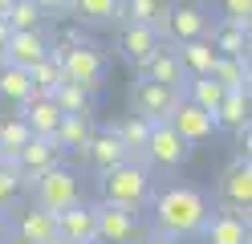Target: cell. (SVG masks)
<instances>
[{
	"mask_svg": "<svg viewBox=\"0 0 252 244\" xmlns=\"http://www.w3.org/2000/svg\"><path fill=\"white\" fill-rule=\"evenodd\" d=\"M212 208H208V195L175 183V187H163L159 195L151 200V220H155V232H163L171 240H191L199 236V228L208 224Z\"/></svg>",
	"mask_w": 252,
	"mask_h": 244,
	"instance_id": "6da1fadb",
	"label": "cell"
},
{
	"mask_svg": "<svg viewBox=\"0 0 252 244\" xmlns=\"http://www.w3.org/2000/svg\"><path fill=\"white\" fill-rule=\"evenodd\" d=\"M151 200V167L147 163H118V167L102 171V204L122 208V211H138Z\"/></svg>",
	"mask_w": 252,
	"mask_h": 244,
	"instance_id": "7a4b0ae2",
	"label": "cell"
},
{
	"mask_svg": "<svg viewBox=\"0 0 252 244\" xmlns=\"http://www.w3.org/2000/svg\"><path fill=\"white\" fill-rule=\"evenodd\" d=\"M49 57H57L61 65V77L73 81V86H82L86 94H98L102 81H106V57L98 45L90 41H77V45H49Z\"/></svg>",
	"mask_w": 252,
	"mask_h": 244,
	"instance_id": "3957f363",
	"label": "cell"
},
{
	"mask_svg": "<svg viewBox=\"0 0 252 244\" xmlns=\"http://www.w3.org/2000/svg\"><path fill=\"white\" fill-rule=\"evenodd\" d=\"M33 183V195H37V204L41 211H49V216H57V211H65L73 204H82V179H77V171L69 167H49V171H41L37 179H29Z\"/></svg>",
	"mask_w": 252,
	"mask_h": 244,
	"instance_id": "277c9868",
	"label": "cell"
},
{
	"mask_svg": "<svg viewBox=\"0 0 252 244\" xmlns=\"http://www.w3.org/2000/svg\"><path fill=\"white\" fill-rule=\"evenodd\" d=\"M208 4L199 0H179L171 4L167 12V29H163V45H187V41H199L208 37Z\"/></svg>",
	"mask_w": 252,
	"mask_h": 244,
	"instance_id": "5b68a950",
	"label": "cell"
},
{
	"mask_svg": "<svg viewBox=\"0 0 252 244\" xmlns=\"http://www.w3.org/2000/svg\"><path fill=\"white\" fill-rule=\"evenodd\" d=\"M220 191H224V211L248 224V208H252V167H248V155H236L228 163L224 179H220Z\"/></svg>",
	"mask_w": 252,
	"mask_h": 244,
	"instance_id": "8992f818",
	"label": "cell"
},
{
	"mask_svg": "<svg viewBox=\"0 0 252 244\" xmlns=\"http://www.w3.org/2000/svg\"><path fill=\"white\" fill-rule=\"evenodd\" d=\"M143 159H147V167H151V163H155V167H183V163L191 159V146L171 130V122H151Z\"/></svg>",
	"mask_w": 252,
	"mask_h": 244,
	"instance_id": "52a82bcc",
	"label": "cell"
},
{
	"mask_svg": "<svg viewBox=\"0 0 252 244\" xmlns=\"http://www.w3.org/2000/svg\"><path fill=\"white\" fill-rule=\"evenodd\" d=\"M94 236H98V244H134L138 240V211L94 204Z\"/></svg>",
	"mask_w": 252,
	"mask_h": 244,
	"instance_id": "ba28073f",
	"label": "cell"
},
{
	"mask_svg": "<svg viewBox=\"0 0 252 244\" xmlns=\"http://www.w3.org/2000/svg\"><path fill=\"white\" fill-rule=\"evenodd\" d=\"M130 102H134V114H138V118H147V122H167V118H171V110L179 106V90L138 77V81H134Z\"/></svg>",
	"mask_w": 252,
	"mask_h": 244,
	"instance_id": "9c48e42d",
	"label": "cell"
},
{
	"mask_svg": "<svg viewBox=\"0 0 252 244\" xmlns=\"http://www.w3.org/2000/svg\"><path fill=\"white\" fill-rule=\"evenodd\" d=\"M57 163H61V146H57V139H41V135H33L17 155H12V167L21 171V187L29 183V179H37L41 171L57 167Z\"/></svg>",
	"mask_w": 252,
	"mask_h": 244,
	"instance_id": "30bf717a",
	"label": "cell"
},
{
	"mask_svg": "<svg viewBox=\"0 0 252 244\" xmlns=\"http://www.w3.org/2000/svg\"><path fill=\"white\" fill-rule=\"evenodd\" d=\"M171 130H175V135L187 142V146H195V142H208L212 135H216V118H212V114L208 110H199V106H191V102H183V98H179V106L175 110H171Z\"/></svg>",
	"mask_w": 252,
	"mask_h": 244,
	"instance_id": "8fae6325",
	"label": "cell"
},
{
	"mask_svg": "<svg viewBox=\"0 0 252 244\" xmlns=\"http://www.w3.org/2000/svg\"><path fill=\"white\" fill-rule=\"evenodd\" d=\"M49 57V37L41 29L33 33H12L4 45V65H17V70H33L37 61Z\"/></svg>",
	"mask_w": 252,
	"mask_h": 244,
	"instance_id": "7c38bea8",
	"label": "cell"
},
{
	"mask_svg": "<svg viewBox=\"0 0 252 244\" xmlns=\"http://www.w3.org/2000/svg\"><path fill=\"white\" fill-rule=\"evenodd\" d=\"M167 12H171V0H118V21L122 25H147V29H155L159 41L167 29Z\"/></svg>",
	"mask_w": 252,
	"mask_h": 244,
	"instance_id": "4fadbf2b",
	"label": "cell"
},
{
	"mask_svg": "<svg viewBox=\"0 0 252 244\" xmlns=\"http://www.w3.org/2000/svg\"><path fill=\"white\" fill-rule=\"evenodd\" d=\"M138 77L179 90V86H183V70H179V57H175V45H163V41H159V45H155V53L138 65Z\"/></svg>",
	"mask_w": 252,
	"mask_h": 244,
	"instance_id": "5bb4252c",
	"label": "cell"
},
{
	"mask_svg": "<svg viewBox=\"0 0 252 244\" xmlns=\"http://www.w3.org/2000/svg\"><path fill=\"white\" fill-rule=\"evenodd\" d=\"M57 224V240H73V244H98L94 236V204H73L53 216Z\"/></svg>",
	"mask_w": 252,
	"mask_h": 244,
	"instance_id": "9a60e30c",
	"label": "cell"
},
{
	"mask_svg": "<svg viewBox=\"0 0 252 244\" xmlns=\"http://www.w3.org/2000/svg\"><path fill=\"white\" fill-rule=\"evenodd\" d=\"M86 159H90V167L94 171H110V167H118V163H126V151H122V142L114 139V130H94L90 142H86Z\"/></svg>",
	"mask_w": 252,
	"mask_h": 244,
	"instance_id": "2e32d148",
	"label": "cell"
},
{
	"mask_svg": "<svg viewBox=\"0 0 252 244\" xmlns=\"http://www.w3.org/2000/svg\"><path fill=\"white\" fill-rule=\"evenodd\" d=\"M21 118H25V126L33 130V135L53 139V135H57V126H61V110H57L53 98H37V94H33V98L21 106Z\"/></svg>",
	"mask_w": 252,
	"mask_h": 244,
	"instance_id": "e0dca14e",
	"label": "cell"
},
{
	"mask_svg": "<svg viewBox=\"0 0 252 244\" xmlns=\"http://www.w3.org/2000/svg\"><path fill=\"white\" fill-rule=\"evenodd\" d=\"M155 45H159V37H155V29H147V25H122V33H118V53H122V61H130L134 70L155 53Z\"/></svg>",
	"mask_w": 252,
	"mask_h": 244,
	"instance_id": "ac0fdd59",
	"label": "cell"
},
{
	"mask_svg": "<svg viewBox=\"0 0 252 244\" xmlns=\"http://www.w3.org/2000/svg\"><path fill=\"white\" fill-rule=\"evenodd\" d=\"M208 45L220 57H248V29L232 21H216L208 25Z\"/></svg>",
	"mask_w": 252,
	"mask_h": 244,
	"instance_id": "d6986e66",
	"label": "cell"
},
{
	"mask_svg": "<svg viewBox=\"0 0 252 244\" xmlns=\"http://www.w3.org/2000/svg\"><path fill=\"white\" fill-rule=\"evenodd\" d=\"M17 240H25V244H57L53 216L41 211V208H25L17 216Z\"/></svg>",
	"mask_w": 252,
	"mask_h": 244,
	"instance_id": "ffe728a7",
	"label": "cell"
},
{
	"mask_svg": "<svg viewBox=\"0 0 252 244\" xmlns=\"http://www.w3.org/2000/svg\"><path fill=\"white\" fill-rule=\"evenodd\" d=\"M199 240L203 244H248V224L228 216V211H216V216H208V224L199 228Z\"/></svg>",
	"mask_w": 252,
	"mask_h": 244,
	"instance_id": "44dd1931",
	"label": "cell"
},
{
	"mask_svg": "<svg viewBox=\"0 0 252 244\" xmlns=\"http://www.w3.org/2000/svg\"><path fill=\"white\" fill-rule=\"evenodd\" d=\"M175 57H179V70H183V77H208L220 53L208 45V37H199V41L175 45Z\"/></svg>",
	"mask_w": 252,
	"mask_h": 244,
	"instance_id": "7402d4cb",
	"label": "cell"
},
{
	"mask_svg": "<svg viewBox=\"0 0 252 244\" xmlns=\"http://www.w3.org/2000/svg\"><path fill=\"white\" fill-rule=\"evenodd\" d=\"M114 130V139L122 142V151L130 163H147L143 159V146H147V135H151V122L147 118H138V114H130V118H122L118 126H110Z\"/></svg>",
	"mask_w": 252,
	"mask_h": 244,
	"instance_id": "603a6c76",
	"label": "cell"
},
{
	"mask_svg": "<svg viewBox=\"0 0 252 244\" xmlns=\"http://www.w3.org/2000/svg\"><path fill=\"white\" fill-rule=\"evenodd\" d=\"M220 90H248V77H252V70H248V57H216V65H212V73H208Z\"/></svg>",
	"mask_w": 252,
	"mask_h": 244,
	"instance_id": "cb8c5ba5",
	"label": "cell"
},
{
	"mask_svg": "<svg viewBox=\"0 0 252 244\" xmlns=\"http://www.w3.org/2000/svg\"><path fill=\"white\" fill-rule=\"evenodd\" d=\"M0 98L12 106H25L33 98V77L29 70H17V65H0Z\"/></svg>",
	"mask_w": 252,
	"mask_h": 244,
	"instance_id": "d4e9b609",
	"label": "cell"
},
{
	"mask_svg": "<svg viewBox=\"0 0 252 244\" xmlns=\"http://www.w3.org/2000/svg\"><path fill=\"white\" fill-rule=\"evenodd\" d=\"M90 118H61L57 126V146H61V155H86V142H90Z\"/></svg>",
	"mask_w": 252,
	"mask_h": 244,
	"instance_id": "484cf974",
	"label": "cell"
},
{
	"mask_svg": "<svg viewBox=\"0 0 252 244\" xmlns=\"http://www.w3.org/2000/svg\"><path fill=\"white\" fill-rule=\"evenodd\" d=\"M69 16H77L82 25H114L118 21V0H73Z\"/></svg>",
	"mask_w": 252,
	"mask_h": 244,
	"instance_id": "4316f807",
	"label": "cell"
},
{
	"mask_svg": "<svg viewBox=\"0 0 252 244\" xmlns=\"http://www.w3.org/2000/svg\"><path fill=\"white\" fill-rule=\"evenodd\" d=\"M53 102L61 110V118H90V94L82 86H73V81H61L53 90Z\"/></svg>",
	"mask_w": 252,
	"mask_h": 244,
	"instance_id": "83f0119b",
	"label": "cell"
},
{
	"mask_svg": "<svg viewBox=\"0 0 252 244\" xmlns=\"http://www.w3.org/2000/svg\"><path fill=\"white\" fill-rule=\"evenodd\" d=\"M248 122V90H228L224 102L216 110V126H228V130H240Z\"/></svg>",
	"mask_w": 252,
	"mask_h": 244,
	"instance_id": "f1b7e54d",
	"label": "cell"
},
{
	"mask_svg": "<svg viewBox=\"0 0 252 244\" xmlns=\"http://www.w3.org/2000/svg\"><path fill=\"white\" fill-rule=\"evenodd\" d=\"M4 21H8V29H12V33H33V29H41L45 12L33 4V0H12L8 12H4Z\"/></svg>",
	"mask_w": 252,
	"mask_h": 244,
	"instance_id": "f546056e",
	"label": "cell"
},
{
	"mask_svg": "<svg viewBox=\"0 0 252 244\" xmlns=\"http://www.w3.org/2000/svg\"><path fill=\"white\" fill-rule=\"evenodd\" d=\"M29 77H33V94L37 98H53V90L61 86V65H57V57H45V61H37L33 70H29Z\"/></svg>",
	"mask_w": 252,
	"mask_h": 244,
	"instance_id": "4dcf8cb0",
	"label": "cell"
},
{
	"mask_svg": "<svg viewBox=\"0 0 252 244\" xmlns=\"http://www.w3.org/2000/svg\"><path fill=\"white\" fill-rule=\"evenodd\" d=\"M29 139H33V130L25 126V118H21V114H4V118H0V146L8 151V159L17 155Z\"/></svg>",
	"mask_w": 252,
	"mask_h": 244,
	"instance_id": "1f68e13d",
	"label": "cell"
},
{
	"mask_svg": "<svg viewBox=\"0 0 252 244\" xmlns=\"http://www.w3.org/2000/svg\"><path fill=\"white\" fill-rule=\"evenodd\" d=\"M216 8H220V21L252 29V0H216Z\"/></svg>",
	"mask_w": 252,
	"mask_h": 244,
	"instance_id": "d6a6232c",
	"label": "cell"
},
{
	"mask_svg": "<svg viewBox=\"0 0 252 244\" xmlns=\"http://www.w3.org/2000/svg\"><path fill=\"white\" fill-rule=\"evenodd\" d=\"M17 191H21V171L12 167V163H4V167H0V208L8 200H17Z\"/></svg>",
	"mask_w": 252,
	"mask_h": 244,
	"instance_id": "836d02e7",
	"label": "cell"
},
{
	"mask_svg": "<svg viewBox=\"0 0 252 244\" xmlns=\"http://www.w3.org/2000/svg\"><path fill=\"white\" fill-rule=\"evenodd\" d=\"M33 4H37V8L45 12V16H65L73 0H33Z\"/></svg>",
	"mask_w": 252,
	"mask_h": 244,
	"instance_id": "e575fe53",
	"label": "cell"
},
{
	"mask_svg": "<svg viewBox=\"0 0 252 244\" xmlns=\"http://www.w3.org/2000/svg\"><path fill=\"white\" fill-rule=\"evenodd\" d=\"M138 244H179V240H171V236H163V232H155V228H151V232L138 236Z\"/></svg>",
	"mask_w": 252,
	"mask_h": 244,
	"instance_id": "d590c367",
	"label": "cell"
},
{
	"mask_svg": "<svg viewBox=\"0 0 252 244\" xmlns=\"http://www.w3.org/2000/svg\"><path fill=\"white\" fill-rule=\"evenodd\" d=\"M8 228H12V220H8V211H4V208H0V236H4V232H8Z\"/></svg>",
	"mask_w": 252,
	"mask_h": 244,
	"instance_id": "8d00e7d4",
	"label": "cell"
},
{
	"mask_svg": "<svg viewBox=\"0 0 252 244\" xmlns=\"http://www.w3.org/2000/svg\"><path fill=\"white\" fill-rule=\"evenodd\" d=\"M4 163H12V159H8V151H4V146H0V167H4Z\"/></svg>",
	"mask_w": 252,
	"mask_h": 244,
	"instance_id": "74e56055",
	"label": "cell"
},
{
	"mask_svg": "<svg viewBox=\"0 0 252 244\" xmlns=\"http://www.w3.org/2000/svg\"><path fill=\"white\" fill-rule=\"evenodd\" d=\"M8 4H12V0H0V16H4V12H8Z\"/></svg>",
	"mask_w": 252,
	"mask_h": 244,
	"instance_id": "f35d334b",
	"label": "cell"
},
{
	"mask_svg": "<svg viewBox=\"0 0 252 244\" xmlns=\"http://www.w3.org/2000/svg\"><path fill=\"white\" fill-rule=\"evenodd\" d=\"M57 244H73V240H57Z\"/></svg>",
	"mask_w": 252,
	"mask_h": 244,
	"instance_id": "ab89813d",
	"label": "cell"
},
{
	"mask_svg": "<svg viewBox=\"0 0 252 244\" xmlns=\"http://www.w3.org/2000/svg\"><path fill=\"white\" fill-rule=\"evenodd\" d=\"M17 244H25V240H17Z\"/></svg>",
	"mask_w": 252,
	"mask_h": 244,
	"instance_id": "60d3db41",
	"label": "cell"
}]
</instances>
